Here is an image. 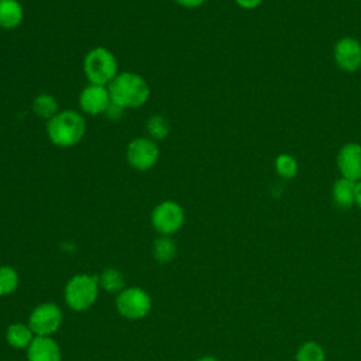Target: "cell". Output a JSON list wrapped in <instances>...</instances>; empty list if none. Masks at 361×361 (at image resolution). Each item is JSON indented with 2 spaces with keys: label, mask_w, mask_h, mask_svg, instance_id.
Returning a JSON list of instances; mask_svg holds the SVG:
<instances>
[{
  "label": "cell",
  "mask_w": 361,
  "mask_h": 361,
  "mask_svg": "<svg viewBox=\"0 0 361 361\" xmlns=\"http://www.w3.org/2000/svg\"><path fill=\"white\" fill-rule=\"evenodd\" d=\"M336 65L348 73H354L361 68V42L353 37H343L333 49Z\"/></svg>",
  "instance_id": "cell-10"
},
{
  "label": "cell",
  "mask_w": 361,
  "mask_h": 361,
  "mask_svg": "<svg viewBox=\"0 0 361 361\" xmlns=\"http://www.w3.org/2000/svg\"><path fill=\"white\" fill-rule=\"evenodd\" d=\"M20 276L14 267L0 265V296H8L17 290Z\"/></svg>",
  "instance_id": "cell-20"
},
{
  "label": "cell",
  "mask_w": 361,
  "mask_h": 361,
  "mask_svg": "<svg viewBox=\"0 0 361 361\" xmlns=\"http://www.w3.org/2000/svg\"><path fill=\"white\" fill-rule=\"evenodd\" d=\"M27 361H62L59 344L52 337L35 336L27 348Z\"/></svg>",
  "instance_id": "cell-12"
},
{
  "label": "cell",
  "mask_w": 361,
  "mask_h": 361,
  "mask_svg": "<svg viewBox=\"0 0 361 361\" xmlns=\"http://www.w3.org/2000/svg\"><path fill=\"white\" fill-rule=\"evenodd\" d=\"M152 257L159 264H168L176 257V244L169 235H159L152 243Z\"/></svg>",
  "instance_id": "cell-17"
},
{
  "label": "cell",
  "mask_w": 361,
  "mask_h": 361,
  "mask_svg": "<svg viewBox=\"0 0 361 361\" xmlns=\"http://www.w3.org/2000/svg\"><path fill=\"white\" fill-rule=\"evenodd\" d=\"M337 168L343 178L354 182L361 180V144H344L337 155Z\"/></svg>",
  "instance_id": "cell-11"
},
{
  "label": "cell",
  "mask_w": 361,
  "mask_h": 361,
  "mask_svg": "<svg viewBox=\"0 0 361 361\" xmlns=\"http://www.w3.org/2000/svg\"><path fill=\"white\" fill-rule=\"evenodd\" d=\"M123 113H124V109H123V107H120V106L111 103L104 114H106L109 118H111V120H118V118L123 116Z\"/></svg>",
  "instance_id": "cell-24"
},
{
  "label": "cell",
  "mask_w": 361,
  "mask_h": 361,
  "mask_svg": "<svg viewBox=\"0 0 361 361\" xmlns=\"http://www.w3.org/2000/svg\"><path fill=\"white\" fill-rule=\"evenodd\" d=\"M295 360L296 361H326V353L319 343L309 340L299 345Z\"/></svg>",
  "instance_id": "cell-22"
},
{
  "label": "cell",
  "mask_w": 361,
  "mask_h": 361,
  "mask_svg": "<svg viewBox=\"0 0 361 361\" xmlns=\"http://www.w3.org/2000/svg\"><path fill=\"white\" fill-rule=\"evenodd\" d=\"M99 285L100 289H103L104 292L118 295L126 288V279L121 271H118L117 268H106L99 275Z\"/></svg>",
  "instance_id": "cell-18"
},
{
  "label": "cell",
  "mask_w": 361,
  "mask_h": 361,
  "mask_svg": "<svg viewBox=\"0 0 361 361\" xmlns=\"http://www.w3.org/2000/svg\"><path fill=\"white\" fill-rule=\"evenodd\" d=\"M196 361H220V360L216 358V357H213V355H203V357L197 358Z\"/></svg>",
  "instance_id": "cell-27"
},
{
  "label": "cell",
  "mask_w": 361,
  "mask_h": 361,
  "mask_svg": "<svg viewBox=\"0 0 361 361\" xmlns=\"http://www.w3.org/2000/svg\"><path fill=\"white\" fill-rule=\"evenodd\" d=\"M178 6L183 7V8H188V10H193V8H199L202 7L206 0H173Z\"/></svg>",
  "instance_id": "cell-23"
},
{
  "label": "cell",
  "mask_w": 361,
  "mask_h": 361,
  "mask_svg": "<svg viewBox=\"0 0 361 361\" xmlns=\"http://www.w3.org/2000/svg\"><path fill=\"white\" fill-rule=\"evenodd\" d=\"M35 338L34 331L28 326V323H11L6 330V341L10 347L16 350H27L28 345Z\"/></svg>",
  "instance_id": "cell-15"
},
{
  "label": "cell",
  "mask_w": 361,
  "mask_h": 361,
  "mask_svg": "<svg viewBox=\"0 0 361 361\" xmlns=\"http://www.w3.org/2000/svg\"><path fill=\"white\" fill-rule=\"evenodd\" d=\"M79 111L87 116L104 114L111 104V97L107 86L89 83L85 86L78 97Z\"/></svg>",
  "instance_id": "cell-9"
},
{
  "label": "cell",
  "mask_w": 361,
  "mask_h": 361,
  "mask_svg": "<svg viewBox=\"0 0 361 361\" xmlns=\"http://www.w3.org/2000/svg\"><path fill=\"white\" fill-rule=\"evenodd\" d=\"M24 20V8L18 0H0V28L16 30Z\"/></svg>",
  "instance_id": "cell-13"
},
{
  "label": "cell",
  "mask_w": 361,
  "mask_h": 361,
  "mask_svg": "<svg viewBox=\"0 0 361 361\" xmlns=\"http://www.w3.org/2000/svg\"><path fill=\"white\" fill-rule=\"evenodd\" d=\"M62 309L54 302H44L37 305L28 316V326L34 334L39 337H52L62 326Z\"/></svg>",
  "instance_id": "cell-8"
},
{
  "label": "cell",
  "mask_w": 361,
  "mask_h": 361,
  "mask_svg": "<svg viewBox=\"0 0 361 361\" xmlns=\"http://www.w3.org/2000/svg\"><path fill=\"white\" fill-rule=\"evenodd\" d=\"M355 188H357V182L351 179H347L343 176L337 179L331 189V197L334 204L340 209L353 207L355 204Z\"/></svg>",
  "instance_id": "cell-14"
},
{
  "label": "cell",
  "mask_w": 361,
  "mask_h": 361,
  "mask_svg": "<svg viewBox=\"0 0 361 361\" xmlns=\"http://www.w3.org/2000/svg\"><path fill=\"white\" fill-rule=\"evenodd\" d=\"M355 204L361 209V180L357 182V188H355Z\"/></svg>",
  "instance_id": "cell-26"
},
{
  "label": "cell",
  "mask_w": 361,
  "mask_h": 361,
  "mask_svg": "<svg viewBox=\"0 0 361 361\" xmlns=\"http://www.w3.org/2000/svg\"><path fill=\"white\" fill-rule=\"evenodd\" d=\"M159 154L158 142L149 137H135L126 148L127 164L140 172L152 169L159 159Z\"/></svg>",
  "instance_id": "cell-7"
},
{
  "label": "cell",
  "mask_w": 361,
  "mask_h": 361,
  "mask_svg": "<svg viewBox=\"0 0 361 361\" xmlns=\"http://www.w3.org/2000/svg\"><path fill=\"white\" fill-rule=\"evenodd\" d=\"M234 3L244 10H254L262 3V0H234Z\"/></svg>",
  "instance_id": "cell-25"
},
{
  "label": "cell",
  "mask_w": 361,
  "mask_h": 361,
  "mask_svg": "<svg viewBox=\"0 0 361 361\" xmlns=\"http://www.w3.org/2000/svg\"><path fill=\"white\" fill-rule=\"evenodd\" d=\"M31 109L34 111V114L39 118L44 120H49L52 118L58 111H59V104L58 100L54 94L51 93H38L31 103Z\"/></svg>",
  "instance_id": "cell-16"
},
{
  "label": "cell",
  "mask_w": 361,
  "mask_h": 361,
  "mask_svg": "<svg viewBox=\"0 0 361 361\" xmlns=\"http://www.w3.org/2000/svg\"><path fill=\"white\" fill-rule=\"evenodd\" d=\"M111 103L126 109H138L144 106L149 96L151 87L148 82L135 72H120L107 86Z\"/></svg>",
  "instance_id": "cell-2"
},
{
  "label": "cell",
  "mask_w": 361,
  "mask_h": 361,
  "mask_svg": "<svg viewBox=\"0 0 361 361\" xmlns=\"http://www.w3.org/2000/svg\"><path fill=\"white\" fill-rule=\"evenodd\" d=\"M83 73L89 83L109 86L120 73L117 56L106 47H94L83 58Z\"/></svg>",
  "instance_id": "cell-3"
},
{
  "label": "cell",
  "mask_w": 361,
  "mask_h": 361,
  "mask_svg": "<svg viewBox=\"0 0 361 361\" xmlns=\"http://www.w3.org/2000/svg\"><path fill=\"white\" fill-rule=\"evenodd\" d=\"M145 128H147L148 137L157 142L165 140L171 131V126L162 114L149 116L145 123Z\"/></svg>",
  "instance_id": "cell-19"
},
{
  "label": "cell",
  "mask_w": 361,
  "mask_h": 361,
  "mask_svg": "<svg viewBox=\"0 0 361 361\" xmlns=\"http://www.w3.org/2000/svg\"><path fill=\"white\" fill-rule=\"evenodd\" d=\"M186 220L183 207L175 200H162L151 212V224L159 235H172L178 233Z\"/></svg>",
  "instance_id": "cell-5"
},
{
  "label": "cell",
  "mask_w": 361,
  "mask_h": 361,
  "mask_svg": "<svg viewBox=\"0 0 361 361\" xmlns=\"http://www.w3.org/2000/svg\"><path fill=\"white\" fill-rule=\"evenodd\" d=\"M116 309L127 320H140L151 312L152 299L142 288H124L116 295Z\"/></svg>",
  "instance_id": "cell-6"
},
{
  "label": "cell",
  "mask_w": 361,
  "mask_h": 361,
  "mask_svg": "<svg viewBox=\"0 0 361 361\" xmlns=\"http://www.w3.org/2000/svg\"><path fill=\"white\" fill-rule=\"evenodd\" d=\"M99 276L90 274H76L65 285L63 298L69 309L85 312L90 309L99 298Z\"/></svg>",
  "instance_id": "cell-4"
},
{
  "label": "cell",
  "mask_w": 361,
  "mask_h": 361,
  "mask_svg": "<svg viewBox=\"0 0 361 361\" xmlns=\"http://www.w3.org/2000/svg\"><path fill=\"white\" fill-rule=\"evenodd\" d=\"M86 134L85 116L73 109H62L47 121V137L58 148L78 145Z\"/></svg>",
  "instance_id": "cell-1"
},
{
  "label": "cell",
  "mask_w": 361,
  "mask_h": 361,
  "mask_svg": "<svg viewBox=\"0 0 361 361\" xmlns=\"http://www.w3.org/2000/svg\"><path fill=\"white\" fill-rule=\"evenodd\" d=\"M275 172L282 178V179H292L296 176L299 171L298 161L293 155L282 152L275 158Z\"/></svg>",
  "instance_id": "cell-21"
}]
</instances>
